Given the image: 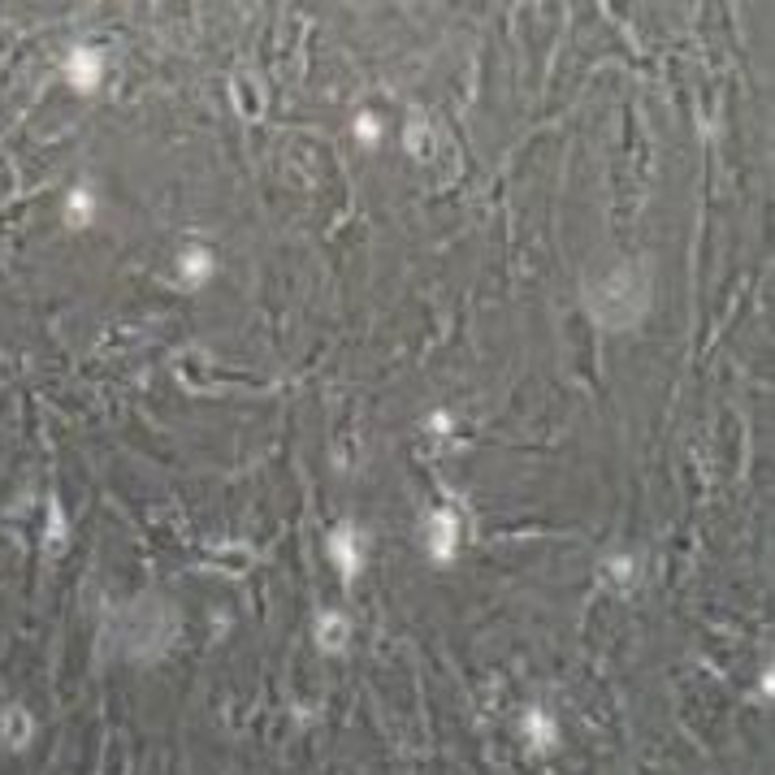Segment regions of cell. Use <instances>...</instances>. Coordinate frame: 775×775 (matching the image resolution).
<instances>
[{
    "label": "cell",
    "instance_id": "5b68a950",
    "mask_svg": "<svg viewBox=\"0 0 775 775\" xmlns=\"http://www.w3.org/2000/svg\"><path fill=\"white\" fill-rule=\"evenodd\" d=\"M174 273H178V282L187 286V291H200V286L213 282V273H217V260L208 247H182L178 260H174Z\"/></svg>",
    "mask_w": 775,
    "mask_h": 775
},
{
    "label": "cell",
    "instance_id": "277c9868",
    "mask_svg": "<svg viewBox=\"0 0 775 775\" xmlns=\"http://www.w3.org/2000/svg\"><path fill=\"white\" fill-rule=\"evenodd\" d=\"M520 737L529 745L533 754H555L559 741H563V728L555 711H546V706H529V711L520 715Z\"/></svg>",
    "mask_w": 775,
    "mask_h": 775
},
{
    "label": "cell",
    "instance_id": "9c48e42d",
    "mask_svg": "<svg viewBox=\"0 0 775 775\" xmlns=\"http://www.w3.org/2000/svg\"><path fill=\"white\" fill-rule=\"evenodd\" d=\"M351 139L360 143V148H382V139H386V126H382V117L377 113H360L356 122H351Z\"/></svg>",
    "mask_w": 775,
    "mask_h": 775
},
{
    "label": "cell",
    "instance_id": "ba28073f",
    "mask_svg": "<svg viewBox=\"0 0 775 775\" xmlns=\"http://www.w3.org/2000/svg\"><path fill=\"white\" fill-rule=\"evenodd\" d=\"M96 213H100V195L91 191V187H74L70 200H65V221L83 230V226H91V221H96Z\"/></svg>",
    "mask_w": 775,
    "mask_h": 775
},
{
    "label": "cell",
    "instance_id": "30bf717a",
    "mask_svg": "<svg viewBox=\"0 0 775 775\" xmlns=\"http://www.w3.org/2000/svg\"><path fill=\"white\" fill-rule=\"evenodd\" d=\"M65 533H70V529H65V511H61L57 498H52V503H48V529H44L48 555H61V550H65Z\"/></svg>",
    "mask_w": 775,
    "mask_h": 775
},
{
    "label": "cell",
    "instance_id": "6da1fadb",
    "mask_svg": "<svg viewBox=\"0 0 775 775\" xmlns=\"http://www.w3.org/2000/svg\"><path fill=\"white\" fill-rule=\"evenodd\" d=\"M459 542H464V524H459V511L451 503L433 507L429 520H425V555H429V563H438V568L455 563L459 559Z\"/></svg>",
    "mask_w": 775,
    "mask_h": 775
},
{
    "label": "cell",
    "instance_id": "7a4b0ae2",
    "mask_svg": "<svg viewBox=\"0 0 775 775\" xmlns=\"http://www.w3.org/2000/svg\"><path fill=\"white\" fill-rule=\"evenodd\" d=\"M325 555H330V563L338 568L343 581H356L364 572V559H369V542H364V533L356 524H338V529H330V537H325Z\"/></svg>",
    "mask_w": 775,
    "mask_h": 775
},
{
    "label": "cell",
    "instance_id": "7c38bea8",
    "mask_svg": "<svg viewBox=\"0 0 775 775\" xmlns=\"http://www.w3.org/2000/svg\"><path fill=\"white\" fill-rule=\"evenodd\" d=\"M425 429H429V433H451V429H455V416L446 412V407H433V412L425 416Z\"/></svg>",
    "mask_w": 775,
    "mask_h": 775
},
{
    "label": "cell",
    "instance_id": "8992f818",
    "mask_svg": "<svg viewBox=\"0 0 775 775\" xmlns=\"http://www.w3.org/2000/svg\"><path fill=\"white\" fill-rule=\"evenodd\" d=\"M312 633H317L321 654H343L351 646V615L338 611V607H325L317 615V624H312Z\"/></svg>",
    "mask_w": 775,
    "mask_h": 775
},
{
    "label": "cell",
    "instance_id": "52a82bcc",
    "mask_svg": "<svg viewBox=\"0 0 775 775\" xmlns=\"http://www.w3.org/2000/svg\"><path fill=\"white\" fill-rule=\"evenodd\" d=\"M0 737H5L9 750H26V745L35 741V715L26 711V706H5V715H0Z\"/></svg>",
    "mask_w": 775,
    "mask_h": 775
},
{
    "label": "cell",
    "instance_id": "8fae6325",
    "mask_svg": "<svg viewBox=\"0 0 775 775\" xmlns=\"http://www.w3.org/2000/svg\"><path fill=\"white\" fill-rule=\"evenodd\" d=\"M607 576L615 581V589H624L628 581H633V559H628V555H615V559L607 563Z\"/></svg>",
    "mask_w": 775,
    "mask_h": 775
},
{
    "label": "cell",
    "instance_id": "3957f363",
    "mask_svg": "<svg viewBox=\"0 0 775 775\" xmlns=\"http://www.w3.org/2000/svg\"><path fill=\"white\" fill-rule=\"evenodd\" d=\"M65 83H70L78 96H91L104 83V52L91 44H78L70 57H65Z\"/></svg>",
    "mask_w": 775,
    "mask_h": 775
}]
</instances>
